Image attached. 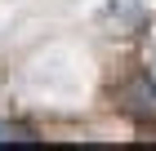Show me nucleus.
<instances>
[{
    "label": "nucleus",
    "instance_id": "nucleus-1",
    "mask_svg": "<svg viewBox=\"0 0 156 151\" xmlns=\"http://www.w3.org/2000/svg\"><path fill=\"white\" fill-rule=\"evenodd\" d=\"M125 111L129 116H156V89H147V80H134L129 89H125Z\"/></svg>",
    "mask_w": 156,
    "mask_h": 151
},
{
    "label": "nucleus",
    "instance_id": "nucleus-2",
    "mask_svg": "<svg viewBox=\"0 0 156 151\" xmlns=\"http://www.w3.org/2000/svg\"><path fill=\"white\" fill-rule=\"evenodd\" d=\"M0 142H18V147H31L36 142V133L27 125H9V120H0Z\"/></svg>",
    "mask_w": 156,
    "mask_h": 151
}]
</instances>
